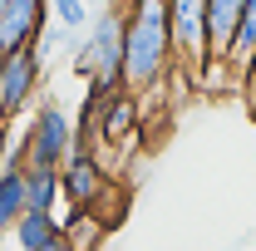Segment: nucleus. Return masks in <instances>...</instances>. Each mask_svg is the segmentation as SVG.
Wrapping results in <instances>:
<instances>
[{
  "instance_id": "f257e3e1",
  "label": "nucleus",
  "mask_w": 256,
  "mask_h": 251,
  "mask_svg": "<svg viewBox=\"0 0 256 251\" xmlns=\"http://www.w3.org/2000/svg\"><path fill=\"white\" fill-rule=\"evenodd\" d=\"M172 30L168 0H124V84L133 94H158L172 79Z\"/></svg>"
},
{
  "instance_id": "f03ea898",
  "label": "nucleus",
  "mask_w": 256,
  "mask_h": 251,
  "mask_svg": "<svg viewBox=\"0 0 256 251\" xmlns=\"http://www.w3.org/2000/svg\"><path fill=\"white\" fill-rule=\"evenodd\" d=\"M25 158H30L34 168H64L69 153H74V124H69V114H64L54 98H44L40 108H34L30 118V133H25Z\"/></svg>"
},
{
  "instance_id": "7ed1b4c3",
  "label": "nucleus",
  "mask_w": 256,
  "mask_h": 251,
  "mask_svg": "<svg viewBox=\"0 0 256 251\" xmlns=\"http://www.w3.org/2000/svg\"><path fill=\"white\" fill-rule=\"evenodd\" d=\"M40 74H44V54H40V44H25V50L0 54V124L30 108L34 89H40Z\"/></svg>"
},
{
  "instance_id": "20e7f679",
  "label": "nucleus",
  "mask_w": 256,
  "mask_h": 251,
  "mask_svg": "<svg viewBox=\"0 0 256 251\" xmlns=\"http://www.w3.org/2000/svg\"><path fill=\"white\" fill-rule=\"evenodd\" d=\"M168 30L178 69L202 74L207 69V0H168Z\"/></svg>"
},
{
  "instance_id": "39448f33",
  "label": "nucleus",
  "mask_w": 256,
  "mask_h": 251,
  "mask_svg": "<svg viewBox=\"0 0 256 251\" xmlns=\"http://www.w3.org/2000/svg\"><path fill=\"white\" fill-rule=\"evenodd\" d=\"M84 44H89V54H94V79L124 84V0H114L94 25H89Z\"/></svg>"
},
{
  "instance_id": "423d86ee",
  "label": "nucleus",
  "mask_w": 256,
  "mask_h": 251,
  "mask_svg": "<svg viewBox=\"0 0 256 251\" xmlns=\"http://www.w3.org/2000/svg\"><path fill=\"white\" fill-rule=\"evenodd\" d=\"M60 192H64L69 207H89L94 212L98 202L114 192V178H108V168H104L98 153H69V162L60 168Z\"/></svg>"
},
{
  "instance_id": "0eeeda50",
  "label": "nucleus",
  "mask_w": 256,
  "mask_h": 251,
  "mask_svg": "<svg viewBox=\"0 0 256 251\" xmlns=\"http://www.w3.org/2000/svg\"><path fill=\"white\" fill-rule=\"evenodd\" d=\"M138 128H143V94L118 89L104 104V114L94 124V153L98 148H128V143H138Z\"/></svg>"
},
{
  "instance_id": "6e6552de",
  "label": "nucleus",
  "mask_w": 256,
  "mask_h": 251,
  "mask_svg": "<svg viewBox=\"0 0 256 251\" xmlns=\"http://www.w3.org/2000/svg\"><path fill=\"white\" fill-rule=\"evenodd\" d=\"M44 25H50V0H10L5 5V20H0V54L40 44Z\"/></svg>"
},
{
  "instance_id": "1a4fd4ad",
  "label": "nucleus",
  "mask_w": 256,
  "mask_h": 251,
  "mask_svg": "<svg viewBox=\"0 0 256 251\" xmlns=\"http://www.w3.org/2000/svg\"><path fill=\"white\" fill-rule=\"evenodd\" d=\"M25 148H15V153L5 158V168H0V242H5V232H15V222L25 217Z\"/></svg>"
},
{
  "instance_id": "9d476101",
  "label": "nucleus",
  "mask_w": 256,
  "mask_h": 251,
  "mask_svg": "<svg viewBox=\"0 0 256 251\" xmlns=\"http://www.w3.org/2000/svg\"><path fill=\"white\" fill-rule=\"evenodd\" d=\"M242 10H246V0H207V64H226Z\"/></svg>"
},
{
  "instance_id": "9b49d317",
  "label": "nucleus",
  "mask_w": 256,
  "mask_h": 251,
  "mask_svg": "<svg viewBox=\"0 0 256 251\" xmlns=\"http://www.w3.org/2000/svg\"><path fill=\"white\" fill-rule=\"evenodd\" d=\"M10 236H15V246H20V251H50L64 236V226H60L54 212H30V207H25V217L15 222Z\"/></svg>"
},
{
  "instance_id": "f8f14e48",
  "label": "nucleus",
  "mask_w": 256,
  "mask_h": 251,
  "mask_svg": "<svg viewBox=\"0 0 256 251\" xmlns=\"http://www.w3.org/2000/svg\"><path fill=\"white\" fill-rule=\"evenodd\" d=\"M60 202H64L60 168H34V162H25V207L30 212H54Z\"/></svg>"
},
{
  "instance_id": "ddd939ff",
  "label": "nucleus",
  "mask_w": 256,
  "mask_h": 251,
  "mask_svg": "<svg viewBox=\"0 0 256 251\" xmlns=\"http://www.w3.org/2000/svg\"><path fill=\"white\" fill-rule=\"evenodd\" d=\"M50 15H54L69 34L79 30V25H89V5H84V0H50Z\"/></svg>"
},
{
  "instance_id": "4468645a",
  "label": "nucleus",
  "mask_w": 256,
  "mask_h": 251,
  "mask_svg": "<svg viewBox=\"0 0 256 251\" xmlns=\"http://www.w3.org/2000/svg\"><path fill=\"white\" fill-rule=\"evenodd\" d=\"M242 94H246V104H256V64L246 69V79H242Z\"/></svg>"
},
{
  "instance_id": "2eb2a0df",
  "label": "nucleus",
  "mask_w": 256,
  "mask_h": 251,
  "mask_svg": "<svg viewBox=\"0 0 256 251\" xmlns=\"http://www.w3.org/2000/svg\"><path fill=\"white\" fill-rule=\"evenodd\" d=\"M5 5H10V0H0V20H5Z\"/></svg>"
}]
</instances>
